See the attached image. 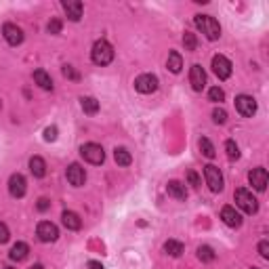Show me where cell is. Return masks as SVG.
Returning a JSON list of instances; mask_svg holds the SVG:
<instances>
[{
	"label": "cell",
	"mask_w": 269,
	"mask_h": 269,
	"mask_svg": "<svg viewBox=\"0 0 269 269\" xmlns=\"http://www.w3.org/2000/svg\"><path fill=\"white\" fill-rule=\"evenodd\" d=\"M67 181L72 183L74 187H80V185H84V181H86V173H84V168L80 166V164H69L67 166Z\"/></svg>",
	"instance_id": "4fadbf2b"
},
{
	"label": "cell",
	"mask_w": 269,
	"mask_h": 269,
	"mask_svg": "<svg viewBox=\"0 0 269 269\" xmlns=\"http://www.w3.org/2000/svg\"><path fill=\"white\" fill-rule=\"evenodd\" d=\"M187 181H189V185H194V187H200V185H202L200 177H198L196 171H187Z\"/></svg>",
	"instance_id": "836d02e7"
},
{
	"label": "cell",
	"mask_w": 269,
	"mask_h": 269,
	"mask_svg": "<svg viewBox=\"0 0 269 269\" xmlns=\"http://www.w3.org/2000/svg\"><path fill=\"white\" fill-rule=\"evenodd\" d=\"M29 171H32V175H34V177L42 179V177L46 175V162L42 160L40 156H34L32 160H29Z\"/></svg>",
	"instance_id": "d6986e66"
},
{
	"label": "cell",
	"mask_w": 269,
	"mask_h": 269,
	"mask_svg": "<svg viewBox=\"0 0 269 269\" xmlns=\"http://www.w3.org/2000/svg\"><path fill=\"white\" fill-rule=\"evenodd\" d=\"M135 88H137L139 93H143V95L154 93L156 88H158V78L154 74H141L135 80Z\"/></svg>",
	"instance_id": "9c48e42d"
},
{
	"label": "cell",
	"mask_w": 269,
	"mask_h": 269,
	"mask_svg": "<svg viewBox=\"0 0 269 269\" xmlns=\"http://www.w3.org/2000/svg\"><path fill=\"white\" fill-rule=\"evenodd\" d=\"M225 152H227V156H229V160H238L240 158V149H238V145H236V141H229L225 143Z\"/></svg>",
	"instance_id": "f1b7e54d"
},
{
	"label": "cell",
	"mask_w": 269,
	"mask_h": 269,
	"mask_svg": "<svg viewBox=\"0 0 269 269\" xmlns=\"http://www.w3.org/2000/svg\"><path fill=\"white\" fill-rule=\"evenodd\" d=\"M80 105H82V109H84V114H97L99 112V101L95 97H82L80 99Z\"/></svg>",
	"instance_id": "d4e9b609"
},
{
	"label": "cell",
	"mask_w": 269,
	"mask_h": 269,
	"mask_svg": "<svg viewBox=\"0 0 269 269\" xmlns=\"http://www.w3.org/2000/svg\"><path fill=\"white\" fill-rule=\"evenodd\" d=\"M248 181H251V185L257 189V192H265L267 187V171L265 168H253L251 173H248Z\"/></svg>",
	"instance_id": "7c38bea8"
},
{
	"label": "cell",
	"mask_w": 269,
	"mask_h": 269,
	"mask_svg": "<svg viewBox=\"0 0 269 269\" xmlns=\"http://www.w3.org/2000/svg\"><path fill=\"white\" fill-rule=\"evenodd\" d=\"M55 139H57V126L44 128V141H55Z\"/></svg>",
	"instance_id": "e575fe53"
},
{
	"label": "cell",
	"mask_w": 269,
	"mask_h": 269,
	"mask_svg": "<svg viewBox=\"0 0 269 269\" xmlns=\"http://www.w3.org/2000/svg\"><path fill=\"white\" fill-rule=\"evenodd\" d=\"M2 34H4V40L11 44V46H17V44L23 42V32H21V27H17L15 23H4Z\"/></svg>",
	"instance_id": "8fae6325"
},
{
	"label": "cell",
	"mask_w": 269,
	"mask_h": 269,
	"mask_svg": "<svg viewBox=\"0 0 269 269\" xmlns=\"http://www.w3.org/2000/svg\"><path fill=\"white\" fill-rule=\"evenodd\" d=\"M166 192H168V196H173L175 200H181V202L187 200V189L181 181H168Z\"/></svg>",
	"instance_id": "e0dca14e"
},
{
	"label": "cell",
	"mask_w": 269,
	"mask_h": 269,
	"mask_svg": "<svg viewBox=\"0 0 269 269\" xmlns=\"http://www.w3.org/2000/svg\"><path fill=\"white\" fill-rule=\"evenodd\" d=\"M166 65H168V69H171L173 74H179V72H181V67H183V59H181V55H179L177 51H171V53H168V61H166Z\"/></svg>",
	"instance_id": "603a6c76"
},
{
	"label": "cell",
	"mask_w": 269,
	"mask_h": 269,
	"mask_svg": "<svg viewBox=\"0 0 269 269\" xmlns=\"http://www.w3.org/2000/svg\"><path fill=\"white\" fill-rule=\"evenodd\" d=\"M27 255H29V246H27L25 242H17V244H13L11 253H8V257H11L13 261H25Z\"/></svg>",
	"instance_id": "ac0fdd59"
},
{
	"label": "cell",
	"mask_w": 269,
	"mask_h": 269,
	"mask_svg": "<svg viewBox=\"0 0 269 269\" xmlns=\"http://www.w3.org/2000/svg\"><path fill=\"white\" fill-rule=\"evenodd\" d=\"M36 236H38V240L40 242H55L59 238V229L51 221H42V223H38V227H36Z\"/></svg>",
	"instance_id": "ba28073f"
},
{
	"label": "cell",
	"mask_w": 269,
	"mask_h": 269,
	"mask_svg": "<svg viewBox=\"0 0 269 269\" xmlns=\"http://www.w3.org/2000/svg\"><path fill=\"white\" fill-rule=\"evenodd\" d=\"M183 46H185V51H196V46H198L196 34L185 32V34H183Z\"/></svg>",
	"instance_id": "83f0119b"
},
{
	"label": "cell",
	"mask_w": 269,
	"mask_h": 269,
	"mask_svg": "<svg viewBox=\"0 0 269 269\" xmlns=\"http://www.w3.org/2000/svg\"><path fill=\"white\" fill-rule=\"evenodd\" d=\"M183 251H185V248H183V244L181 242H177V240H168L166 244H164V253L166 255H171V257H181L183 255Z\"/></svg>",
	"instance_id": "cb8c5ba5"
},
{
	"label": "cell",
	"mask_w": 269,
	"mask_h": 269,
	"mask_svg": "<svg viewBox=\"0 0 269 269\" xmlns=\"http://www.w3.org/2000/svg\"><path fill=\"white\" fill-rule=\"evenodd\" d=\"M61 219H63V225L67 227V229H80L82 227V221H80V217H78L76 213H72V211H65L63 215H61Z\"/></svg>",
	"instance_id": "7402d4cb"
},
{
	"label": "cell",
	"mask_w": 269,
	"mask_h": 269,
	"mask_svg": "<svg viewBox=\"0 0 269 269\" xmlns=\"http://www.w3.org/2000/svg\"><path fill=\"white\" fill-rule=\"evenodd\" d=\"M80 154L86 162H91V164H103L105 160V152H103V147L99 145V143H86L80 147Z\"/></svg>",
	"instance_id": "277c9868"
},
{
	"label": "cell",
	"mask_w": 269,
	"mask_h": 269,
	"mask_svg": "<svg viewBox=\"0 0 269 269\" xmlns=\"http://www.w3.org/2000/svg\"><path fill=\"white\" fill-rule=\"evenodd\" d=\"M61 27H63V23L59 21V19H51V21H48V25H46L48 34H59V32H61Z\"/></svg>",
	"instance_id": "1f68e13d"
},
{
	"label": "cell",
	"mask_w": 269,
	"mask_h": 269,
	"mask_svg": "<svg viewBox=\"0 0 269 269\" xmlns=\"http://www.w3.org/2000/svg\"><path fill=\"white\" fill-rule=\"evenodd\" d=\"M86 267H88V269H105V267H103L101 263H99V261H88V263H86Z\"/></svg>",
	"instance_id": "f35d334b"
},
{
	"label": "cell",
	"mask_w": 269,
	"mask_h": 269,
	"mask_svg": "<svg viewBox=\"0 0 269 269\" xmlns=\"http://www.w3.org/2000/svg\"><path fill=\"white\" fill-rule=\"evenodd\" d=\"M234 198H236V204L240 206L244 213H248V215H255V213L259 211V202H257V198H255L251 192H248V189H244V187L236 189Z\"/></svg>",
	"instance_id": "3957f363"
},
{
	"label": "cell",
	"mask_w": 269,
	"mask_h": 269,
	"mask_svg": "<svg viewBox=\"0 0 269 269\" xmlns=\"http://www.w3.org/2000/svg\"><path fill=\"white\" fill-rule=\"evenodd\" d=\"M36 206H38V211H40V213H44V211H48V206H51V202H48L46 198H40Z\"/></svg>",
	"instance_id": "74e56055"
},
{
	"label": "cell",
	"mask_w": 269,
	"mask_h": 269,
	"mask_svg": "<svg viewBox=\"0 0 269 269\" xmlns=\"http://www.w3.org/2000/svg\"><path fill=\"white\" fill-rule=\"evenodd\" d=\"M4 269H13V267H4Z\"/></svg>",
	"instance_id": "60d3db41"
},
{
	"label": "cell",
	"mask_w": 269,
	"mask_h": 269,
	"mask_svg": "<svg viewBox=\"0 0 269 269\" xmlns=\"http://www.w3.org/2000/svg\"><path fill=\"white\" fill-rule=\"evenodd\" d=\"M208 99H211V101H215V103H221V101H225V93H223V88L213 86L211 91H208Z\"/></svg>",
	"instance_id": "f546056e"
},
{
	"label": "cell",
	"mask_w": 269,
	"mask_h": 269,
	"mask_svg": "<svg viewBox=\"0 0 269 269\" xmlns=\"http://www.w3.org/2000/svg\"><path fill=\"white\" fill-rule=\"evenodd\" d=\"M189 82H192L194 91H202L206 86V74L202 65H192V69H189Z\"/></svg>",
	"instance_id": "5bb4252c"
},
{
	"label": "cell",
	"mask_w": 269,
	"mask_h": 269,
	"mask_svg": "<svg viewBox=\"0 0 269 269\" xmlns=\"http://www.w3.org/2000/svg\"><path fill=\"white\" fill-rule=\"evenodd\" d=\"M63 76L69 78V80H78V78H80V74H78L72 65H63Z\"/></svg>",
	"instance_id": "d6a6232c"
},
{
	"label": "cell",
	"mask_w": 269,
	"mask_h": 269,
	"mask_svg": "<svg viewBox=\"0 0 269 269\" xmlns=\"http://www.w3.org/2000/svg\"><path fill=\"white\" fill-rule=\"evenodd\" d=\"M221 219H223V223L229 225V227H240L242 225V215L238 213L234 206H223Z\"/></svg>",
	"instance_id": "9a60e30c"
},
{
	"label": "cell",
	"mask_w": 269,
	"mask_h": 269,
	"mask_svg": "<svg viewBox=\"0 0 269 269\" xmlns=\"http://www.w3.org/2000/svg\"><path fill=\"white\" fill-rule=\"evenodd\" d=\"M8 238H11V234H8V227L4 223H0V244L8 242Z\"/></svg>",
	"instance_id": "d590c367"
},
{
	"label": "cell",
	"mask_w": 269,
	"mask_h": 269,
	"mask_svg": "<svg viewBox=\"0 0 269 269\" xmlns=\"http://www.w3.org/2000/svg\"><path fill=\"white\" fill-rule=\"evenodd\" d=\"M114 160H116L118 166H128L133 162V156H131V152H128L126 147H116L114 149Z\"/></svg>",
	"instance_id": "44dd1931"
},
{
	"label": "cell",
	"mask_w": 269,
	"mask_h": 269,
	"mask_svg": "<svg viewBox=\"0 0 269 269\" xmlns=\"http://www.w3.org/2000/svg\"><path fill=\"white\" fill-rule=\"evenodd\" d=\"M259 253H261L263 259H269V242L267 240H263L261 244H259Z\"/></svg>",
	"instance_id": "8d00e7d4"
},
{
	"label": "cell",
	"mask_w": 269,
	"mask_h": 269,
	"mask_svg": "<svg viewBox=\"0 0 269 269\" xmlns=\"http://www.w3.org/2000/svg\"><path fill=\"white\" fill-rule=\"evenodd\" d=\"M198 259L204 263H211V261H215V251L211 246H200L198 248Z\"/></svg>",
	"instance_id": "4316f807"
},
{
	"label": "cell",
	"mask_w": 269,
	"mask_h": 269,
	"mask_svg": "<svg viewBox=\"0 0 269 269\" xmlns=\"http://www.w3.org/2000/svg\"><path fill=\"white\" fill-rule=\"evenodd\" d=\"M63 11H65L67 19H72V21H80V17H82V2H80V0H65V2H63Z\"/></svg>",
	"instance_id": "2e32d148"
},
{
	"label": "cell",
	"mask_w": 269,
	"mask_h": 269,
	"mask_svg": "<svg viewBox=\"0 0 269 269\" xmlns=\"http://www.w3.org/2000/svg\"><path fill=\"white\" fill-rule=\"evenodd\" d=\"M8 192H11L13 198H23L27 192V183H25V177L23 175H11L8 179Z\"/></svg>",
	"instance_id": "30bf717a"
},
{
	"label": "cell",
	"mask_w": 269,
	"mask_h": 269,
	"mask_svg": "<svg viewBox=\"0 0 269 269\" xmlns=\"http://www.w3.org/2000/svg\"><path fill=\"white\" fill-rule=\"evenodd\" d=\"M204 177H206V185L211 187V192H223V175L215 164H206L204 166Z\"/></svg>",
	"instance_id": "5b68a950"
},
{
	"label": "cell",
	"mask_w": 269,
	"mask_h": 269,
	"mask_svg": "<svg viewBox=\"0 0 269 269\" xmlns=\"http://www.w3.org/2000/svg\"><path fill=\"white\" fill-rule=\"evenodd\" d=\"M34 82L44 88V91H53V80H51V76H48L44 69H36L34 72Z\"/></svg>",
	"instance_id": "ffe728a7"
},
{
	"label": "cell",
	"mask_w": 269,
	"mask_h": 269,
	"mask_svg": "<svg viewBox=\"0 0 269 269\" xmlns=\"http://www.w3.org/2000/svg\"><path fill=\"white\" fill-rule=\"evenodd\" d=\"M194 23L208 38V40H219V38H221V25H219V21L215 17H211V15H196Z\"/></svg>",
	"instance_id": "6da1fadb"
},
{
	"label": "cell",
	"mask_w": 269,
	"mask_h": 269,
	"mask_svg": "<svg viewBox=\"0 0 269 269\" xmlns=\"http://www.w3.org/2000/svg\"><path fill=\"white\" fill-rule=\"evenodd\" d=\"M29 269H44V265H32Z\"/></svg>",
	"instance_id": "ab89813d"
},
{
	"label": "cell",
	"mask_w": 269,
	"mask_h": 269,
	"mask_svg": "<svg viewBox=\"0 0 269 269\" xmlns=\"http://www.w3.org/2000/svg\"><path fill=\"white\" fill-rule=\"evenodd\" d=\"M213 72L217 74L219 80H227L232 76V61L223 55H215L213 57Z\"/></svg>",
	"instance_id": "52a82bcc"
},
{
	"label": "cell",
	"mask_w": 269,
	"mask_h": 269,
	"mask_svg": "<svg viewBox=\"0 0 269 269\" xmlns=\"http://www.w3.org/2000/svg\"><path fill=\"white\" fill-rule=\"evenodd\" d=\"M198 145H200V152H202L206 158H215V154H217V152H215V145L208 141L206 137H202L200 141H198Z\"/></svg>",
	"instance_id": "484cf974"
},
{
	"label": "cell",
	"mask_w": 269,
	"mask_h": 269,
	"mask_svg": "<svg viewBox=\"0 0 269 269\" xmlns=\"http://www.w3.org/2000/svg\"><path fill=\"white\" fill-rule=\"evenodd\" d=\"M236 109H238V114L240 116L253 118L255 112H257V101L251 95H240V97H236Z\"/></svg>",
	"instance_id": "8992f818"
},
{
	"label": "cell",
	"mask_w": 269,
	"mask_h": 269,
	"mask_svg": "<svg viewBox=\"0 0 269 269\" xmlns=\"http://www.w3.org/2000/svg\"><path fill=\"white\" fill-rule=\"evenodd\" d=\"M91 59H93L95 65H109L114 61V46L109 44L107 40H97L93 44Z\"/></svg>",
	"instance_id": "7a4b0ae2"
},
{
	"label": "cell",
	"mask_w": 269,
	"mask_h": 269,
	"mask_svg": "<svg viewBox=\"0 0 269 269\" xmlns=\"http://www.w3.org/2000/svg\"><path fill=\"white\" fill-rule=\"evenodd\" d=\"M213 120L217 122V124H225V120H227V112L225 109H213Z\"/></svg>",
	"instance_id": "4dcf8cb0"
},
{
	"label": "cell",
	"mask_w": 269,
	"mask_h": 269,
	"mask_svg": "<svg viewBox=\"0 0 269 269\" xmlns=\"http://www.w3.org/2000/svg\"><path fill=\"white\" fill-rule=\"evenodd\" d=\"M253 269H259V267H253Z\"/></svg>",
	"instance_id": "b9f144b4"
}]
</instances>
